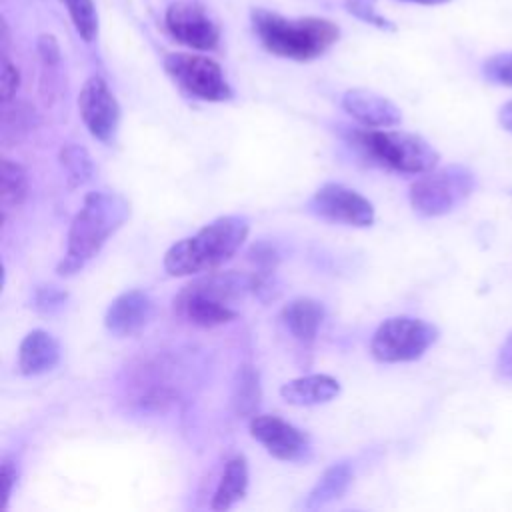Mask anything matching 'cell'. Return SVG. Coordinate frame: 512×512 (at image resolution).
Returning <instances> with one entry per match:
<instances>
[{
    "label": "cell",
    "mask_w": 512,
    "mask_h": 512,
    "mask_svg": "<svg viewBox=\"0 0 512 512\" xmlns=\"http://www.w3.org/2000/svg\"><path fill=\"white\" fill-rule=\"evenodd\" d=\"M264 286L258 272H204L186 284L174 298V310L194 326L212 328L238 316V304Z\"/></svg>",
    "instance_id": "6da1fadb"
},
{
    "label": "cell",
    "mask_w": 512,
    "mask_h": 512,
    "mask_svg": "<svg viewBox=\"0 0 512 512\" xmlns=\"http://www.w3.org/2000/svg\"><path fill=\"white\" fill-rule=\"evenodd\" d=\"M248 490V462L242 454L232 456L212 496V510H228L246 496Z\"/></svg>",
    "instance_id": "ac0fdd59"
},
{
    "label": "cell",
    "mask_w": 512,
    "mask_h": 512,
    "mask_svg": "<svg viewBox=\"0 0 512 512\" xmlns=\"http://www.w3.org/2000/svg\"><path fill=\"white\" fill-rule=\"evenodd\" d=\"M496 374L502 380L512 382V332L506 336V340L500 346V352L496 358Z\"/></svg>",
    "instance_id": "f546056e"
},
{
    "label": "cell",
    "mask_w": 512,
    "mask_h": 512,
    "mask_svg": "<svg viewBox=\"0 0 512 512\" xmlns=\"http://www.w3.org/2000/svg\"><path fill=\"white\" fill-rule=\"evenodd\" d=\"M352 480V468L348 462H338L332 464L330 468L324 470V474L318 478L316 486L310 490L304 508L314 510L320 506H326L338 498H342V494L348 490Z\"/></svg>",
    "instance_id": "d6986e66"
},
{
    "label": "cell",
    "mask_w": 512,
    "mask_h": 512,
    "mask_svg": "<svg viewBox=\"0 0 512 512\" xmlns=\"http://www.w3.org/2000/svg\"><path fill=\"white\" fill-rule=\"evenodd\" d=\"M476 188V176L462 164L424 172L410 186V204L422 216H442L460 206Z\"/></svg>",
    "instance_id": "8992f818"
},
{
    "label": "cell",
    "mask_w": 512,
    "mask_h": 512,
    "mask_svg": "<svg viewBox=\"0 0 512 512\" xmlns=\"http://www.w3.org/2000/svg\"><path fill=\"white\" fill-rule=\"evenodd\" d=\"M308 208L324 220L358 228L370 226L376 216L374 206L368 198L338 182L322 184L310 198Z\"/></svg>",
    "instance_id": "9c48e42d"
},
{
    "label": "cell",
    "mask_w": 512,
    "mask_h": 512,
    "mask_svg": "<svg viewBox=\"0 0 512 512\" xmlns=\"http://www.w3.org/2000/svg\"><path fill=\"white\" fill-rule=\"evenodd\" d=\"M250 434L266 452L284 462H298L310 452V438L304 430L274 414H254L250 418Z\"/></svg>",
    "instance_id": "7c38bea8"
},
{
    "label": "cell",
    "mask_w": 512,
    "mask_h": 512,
    "mask_svg": "<svg viewBox=\"0 0 512 512\" xmlns=\"http://www.w3.org/2000/svg\"><path fill=\"white\" fill-rule=\"evenodd\" d=\"M250 224L244 216L228 214L202 226L196 234L172 244L164 254L170 276H194L220 268L244 244Z\"/></svg>",
    "instance_id": "3957f363"
},
{
    "label": "cell",
    "mask_w": 512,
    "mask_h": 512,
    "mask_svg": "<svg viewBox=\"0 0 512 512\" xmlns=\"http://www.w3.org/2000/svg\"><path fill=\"white\" fill-rule=\"evenodd\" d=\"M0 478H2V510L8 508V500L12 496L16 478H18V468L16 462L10 456L2 458V470H0Z\"/></svg>",
    "instance_id": "f1b7e54d"
},
{
    "label": "cell",
    "mask_w": 512,
    "mask_h": 512,
    "mask_svg": "<svg viewBox=\"0 0 512 512\" xmlns=\"http://www.w3.org/2000/svg\"><path fill=\"white\" fill-rule=\"evenodd\" d=\"M482 72L490 82L512 86V52L494 54L484 62Z\"/></svg>",
    "instance_id": "d4e9b609"
},
{
    "label": "cell",
    "mask_w": 512,
    "mask_h": 512,
    "mask_svg": "<svg viewBox=\"0 0 512 512\" xmlns=\"http://www.w3.org/2000/svg\"><path fill=\"white\" fill-rule=\"evenodd\" d=\"M406 2H414V4H426V6H436V4H446L450 0H406Z\"/></svg>",
    "instance_id": "d6a6232c"
},
{
    "label": "cell",
    "mask_w": 512,
    "mask_h": 512,
    "mask_svg": "<svg viewBox=\"0 0 512 512\" xmlns=\"http://www.w3.org/2000/svg\"><path fill=\"white\" fill-rule=\"evenodd\" d=\"M438 340V328L422 318L394 316L384 320L372 340L370 352L378 362L396 364L418 360Z\"/></svg>",
    "instance_id": "52a82bcc"
},
{
    "label": "cell",
    "mask_w": 512,
    "mask_h": 512,
    "mask_svg": "<svg viewBox=\"0 0 512 512\" xmlns=\"http://www.w3.org/2000/svg\"><path fill=\"white\" fill-rule=\"evenodd\" d=\"M348 140L372 162L404 174H424L438 164V152L422 136L402 130H352Z\"/></svg>",
    "instance_id": "5b68a950"
},
{
    "label": "cell",
    "mask_w": 512,
    "mask_h": 512,
    "mask_svg": "<svg viewBox=\"0 0 512 512\" xmlns=\"http://www.w3.org/2000/svg\"><path fill=\"white\" fill-rule=\"evenodd\" d=\"M280 320L298 342L310 344L324 320V306L314 298H294L282 308Z\"/></svg>",
    "instance_id": "e0dca14e"
},
{
    "label": "cell",
    "mask_w": 512,
    "mask_h": 512,
    "mask_svg": "<svg viewBox=\"0 0 512 512\" xmlns=\"http://www.w3.org/2000/svg\"><path fill=\"white\" fill-rule=\"evenodd\" d=\"M66 298H68L66 290L58 286H52V284L38 286L34 292V308L42 314H52L64 306Z\"/></svg>",
    "instance_id": "484cf974"
},
{
    "label": "cell",
    "mask_w": 512,
    "mask_h": 512,
    "mask_svg": "<svg viewBox=\"0 0 512 512\" xmlns=\"http://www.w3.org/2000/svg\"><path fill=\"white\" fill-rule=\"evenodd\" d=\"M342 108L366 128H390L402 120L400 108L390 98L366 88L346 90Z\"/></svg>",
    "instance_id": "5bb4252c"
},
{
    "label": "cell",
    "mask_w": 512,
    "mask_h": 512,
    "mask_svg": "<svg viewBox=\"0 0 512 512\" xmlns=\"http://www.w3.org/2000/svg\"><path fill=\"white\" fill-rule=\"evenodd\" d=\"M62 4L66 6L72 24L82 40L92 42L98 34V14L94 0H62Z\"/></svg>",
    "instance_id": "cb8c5ba5"
},
{
    "label": "cell",
    "mask_w": 512,
    "mask_h": 512,
    "mask_svg": "<svg viewBox=\"0 0 512 512\" xmlns=\"http://www.w3.org/2000/svg\"><path fill=\"white\" fill-rule=\"evenodd\" d=\"M78 108L84 126L96 140L110 142L114 138L120 122V106L104 78L90 76L84 82L78 96Z\"/></svg>",
    "instance_id": "8fae6325"
},
{
    "label": "cell",
    "mask_w": 512,
    "mask_h": 512,
    "mask_svg": "<svg viewBox=\"0 0 512 512\" xmlns=\"http://www.w3.org/2000/svg\"><path fill=\"white\" fill-rule=\"evenodd\" d=\"M38 52L46 66H56L60 62V48L52 36H40Z\"/></svg>",
    "instance_id": "4dcf8cb0"
},
{
    "label": "cell",
    "mask_w": 512,
    "mask_h": 512,
    "mask_svg": "<svg viewBox=\"0 0 512 512\" xmlns=\"http://www.w3.org/2000/svg\"><path fill=\"white\" fill-rule=\"evenodd\" d=\"M58 158H60V164L66 172L70 186H82L88 180H92L96 166H94L90 152L84 146L68 142L60 148Z\"/></svg>",
    "instance_id": "7402d4cb"
},
{
    "label": "cell",
    "mask_w": 512,
    "mask_h": 512,
    "mask_svg": "<svg viewBox=\"0 0 512 512\" xmlns=\"http://www.w3.org/2000/svg\"><path fill=\"white\" fill-rule=\"evenodd\" d=\"M346 8L350 14H354L356 18L378 26V28H392V24L376 10L374 0H346Z\"/></svg>",
    "instance_id": "4316f807"
},
{
    "label": "cell",
    "mask_w": 512,
    "mask_h": 512,
    "mask_svg": "<svg viewBox=\"0 0 512 512\" xmlns=\"http://www.w3.org/2000/svg\"><path fill=\"white\" fill-rule=\"evenodd\" d=\"M26 196H28V174L24 166L10 158H2V168H0L2 218H6L10 210L20 208Z\"/></svg>",
    "instance_id": "ffe728a7"
},
{
    "label": "cell",
    "mask_w": 512,
    "mask_h": 512,
    "mask_svg": "<svg viewBox=\"0 0 512 512\" xmlns=\"http://www.w3.org/2000/svg\"><path fill=\"white\" fill-rule=\"evenodd\" d=\"M36 126L34 108L28 104H14L4 112L2 120V142L6 146H14L26 138V134Z\"/></svg>",
    "instance_id": "603a6c76"
},
{
    "label": "cell",
    "mask_w": 512,
    "mask_h": 512,
    "mask_svg": "<svg viewBox=\"0 0 512 512\" xmlns=\"http://www.w3.org/2000/svg\"><path fill=\"white\" fill-rule=\"evenodd\" d=\"M498 118H500V124H502L508 132H512V100L506 102V104L500 108Z\"/></svg>",
    "instance_id": "1f68e13d"
},
{
    "label": "cell",
    "mask_w": 512,
    "mask_h": 512,
    "mask_svg": "<svg viewBox=\"0 0 512 512\" xmlns=\"http://www.w3.org/2000/svg\"><path fill=\"white\" fill-rule=\"evenodd\" d=\"M252 26L268 52L300 62L322 56L340 36V28L332 20L286 18L270 10H254Z\"/></svg>",
    "instance_id": "277c9868"
},
{
    "label": "cell",
    "mask_w": 512,
    "mask_h": 512,
    "mask_svg": "<svg viewBox=\"0 0 512 512\" xmlns=\"http://www.w3.org/2000/svg\"><path fill=\"white\" fill-rule=\"evenodd\" d=\"M130 204L118 192H88L82 208L76 212L70 230L66 254L56 266L60 276L80 272L106 244V240L128 220Z\"/></svg>",
    "instance_id": "7a4b0ae2"
},
{
    "label": "cell",
    "mask_w": 512,
    "mask_h": 512,
    "mask_svg": "<svg viewBox=\"0 0 512 512\" xmlns=\"http://www.w3.org/2000/svg\"><path fill=\"white\" fill-rule=\"evenodd\" d=\"M154 314V300L144 290H128L116 296L106 314H104V326L110 334L124 338L138 334Z\"/></svg>",
    "instance_id": "4fadbf2b"
},
{
    "label": "cell",
    "mask_w": 512,
    "mask_h": 512,
    "mask_svg": "<svg viewBox=\"0 0 512 512\" xmlns=\"http://www.w3.org/2000/svg\"><path fill=\"white\" fill-rule=\"evenodd\" d=\"M166 72L190 96L206 102H224L232 98V88L218 62L208 56L172 52L164 58Z\"/></svg>",
    "instance_id": "ba28073f"
},
{
    "label": "cell",
    "mask_w": 512,
    "mask_h": 512,
    "mask_svg": "<svg viewBox=\"0 0 512 512\" xmlns=\"http://www.w3.org/2000/svg\"><path fill=\"white\" fill-rule=\"evenodd\" d=\"M2 102L8 104L16 92H18V86H20V72L18 68L8 60L6 52L2 56Z\"/></svg>",
    "instance_id": "83f0119b"
},
{
    "label": "cell",
    "mask_w": 512,
    "mask_h": 512,
    "mask_svg": "<svg viewBox=\"0 0 512 512\" xmlns=\"http://www.w3.org/2000/svg\"><path fill=\"white\" fill-rule=\"evenodd\" d=\"M166 28L172 38L194 50H214L220 40L218 22L196 0L172 2L166 10Z\"/></svg>",
    "instance_id": "30bf717a"
},
{
    "label": "cell",
    "mask_w": 512,
    "mask_h": 512,
    "mask_svg": "<svg viewBox=\"0 0 512 512\" xmlns=\"http://www.w3.org/2000/svg\"><path fill=\"white\" fill-rule=\"evenodd\" d=\"M234 410L238 416H254L260 404V380L252 364H242L234 382Z\"/></svg>",
    "instance_id": "44dd1931"
},
{
    "label": "cell",
    "mask_w": 512,
    "mask_h": 512,
    "mask_svg": "<svg viewBox=\"0 0 512 512\" xmlns=\"http://www.w3.org/2000/svg\"><path fill=\"white\" fill-rule=\"evenodd\" d=\"M340 392L336 378L328 374H308L288 380L280 388V396L294 406H316L334 400Z\"/></svg>",
    "instance_id": "2e32d148"
},
{
    "label": "cell",
    "mask_w": 512,
    "mask_h": 512,
    "mask_svg": "<svg viewBox=\"0 0 512 512\" xmlns=\"http://www.w3.org/2000/svg\"><path fill=\"white\" fill-rule=\"evenodd\" d=\"M60 362V344L46 330H32L18 348V368L24 376H40Z\"/></svg>",
    "instance_id": "9a60e30c"
}]
</instances>
